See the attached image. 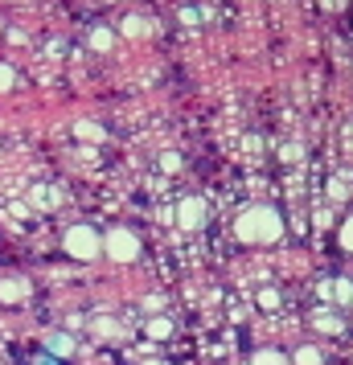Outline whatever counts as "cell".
Masks as SVG:
<instances>
[{
  "instance_id": "1",
  "label": "cell",
  "mask_w": 353,
  "mask_h": 365,
  "mask_svg": "<svg viewBox=\"0 0 353 365\" xmlns=\"http://www.w3.org/2000/svg\"><path fill=\"white\" fill-rule=\"evenodd\" d=\"M235 234L242 238V242H255V247H263V242H280V238H284V214L271 210V205H251V210L238 214Z\"/></svg>"
},
{
  "instance_id": "2",
  "label": "cell",
  "mask_w": 353,
  "mask_h": 365,
  "mask_svg": "<svg viewBox=\"0 0 353 365\" xmlns=\"http://www.w3.org/2000/svg\"><path fill=\"white\" fill-rule=\"evenodd\" d=\"M62 247H66L70 259L91 263V259H99V250H103V234L95 226H70L66 238H62Z\"/></svg>"
},
{
  "instance_id": "3",
  "label": "cell",
  "mask_w": 353,
  "mask_h": 365,
  "mask_svg": "<svg viewBox=\"0 0 353 365\" xmlns=\"http://www.w3.org/2000/svg\"><path fill=\"white\" fill-rule=\"evenodd\" d=\"M103 250L116 263H132V259H140V238L128 226H111V230L103 234Z\"/></svg>"
},
{
  "instance_id": "4",
  "label": "cell",
  "mask_w": 353,
  "mask_h": 365,
  "mask_svg": "<svg viewBox=\"0 0 353 365\" xmlns=\"http://www.w3.org/2000/svg\"><path fill=\"white\" fill-rule=\"evenodd\" d=\"M177 226L181 230H202L205 226V201L202 197H185L177 205Z\"/></svg>"
},
{
  "instance_id": "5",
  "label": "cell",
  "mask_w": 353,
  "mask_h": 365,
  "mask_svg": "<svg viewBox=\"0 0 353 365\" xmlns=\"http://www.w3.org/2000/svg\"><path fill=\"white\" fill-rule=\"evenodd\" d=\"M312 329L324 332V336H333V332L345 329V320H341V312H333V308H317V312H312Z\"/></svg>"
},
{
  "instance_id": "6",
  "label": "cell",
  "mask_w": 353,
  "mask_h": 365,
  "mask_svg": "<svg viewBox=\"0 0 353 365\" xmlns=\"http://www.w3.org/2000/svg\"><path fill=\"white\" fill-rule=\"evenodd\" d=\"M46 353H53V357H70V353H74V341H70L66 332H53V336H46Z\"/></svg>"
},
{
  "instance_id": "7",
  "label": "cell",
  "mask_w": 353,
  "mask_h": 365,
  "mask_svg": "<svg viewBox=\"0 0 353 365\" xmlns=\"http://www.w3.org/2000/svg\"><path fill=\"white\" fill-rule=\"evenodd\" d=\"M148 29H152V25H148L144 17H123V25H119V34H123V37H132V41L148 37Z\"/></svg>"
},
{
  "instance_id": "8",
  "label": "cell",
  "mask_w": 353,
  "mask_h": 365,
  "mask_svg": "<svg viewBox=\"0 0 353 365\" xmlns=\"http://www.w3.org/2000/svg\"><path fill=\"white\" fill-rule=\"evenodd\" d=\"M292 365H324V353L317 345H300L292 353Z\"/></svg>"
},
{
  "instance_id": "9",
  "label": "cell",
  "mask_w": 353,
  "mask_h": 365,
  "mask_svg": "<svg viewBox=\"0 0 353 365\" xmlns=\"http://www.w3.org/2000/svg\"><path fill=\"white\" fill-rule=\"evenodd\" d=\"M29 201H34L37 210H53V205H58L62 197H58V189H50V185H37L34 197H29Z\"/></svg>"
},
{
  "instance_id": "10",
  "label": "cell",
  "mask_w": 353,
  "mask_h": 365,
  "mask_svg": "<svg viewBox=\"0 0 353 365\" xmlns=\"http://www.w3.org/2000/svg\"><path fill=\"white\" fill-rule=\"evenodd\" d=\"M251 365H287V353L284 349H255Z\"/></svg>"
},
{
  "instance_id": "11",
  "label": "cell",
  "mask_w": 353,
  "mask_h": 365,
  "mask_svg": "<svg viewBox=\"0 0 353 365\" xmlns=\"http://www.w3.org/2000/svg\"><path fill=\"white\" fill-rule=\"evenodd\" d=\"M0 299H4V304H21V299H25V283L21 279H4L0 283Z\"/></svg>"
},
{
  "instance_id": "12",
  "label": "cell",
  "mask_w": 353,
  "mask_h": 365,
  "mask_svg": "<svg viewBox=\"0 0 353 365\" xmlns=\"http://www.w3.org/2000/svg\"><path fill=\"white\" fill-rule=\"evenodd\" d=\"M144 332H148L152 341H165L168 332H173V320H165V316H152L148 324H144Z\"/></svg>"
},
{
  "instance_id": "13",
  "label": "cell",
  "mask_w": 353,
  "mask_h": 365,
  "mask_svg": "<svg viewBox=\"0 0 353 365\" xmlns=\"http://www.w3.org/2000/svg\"><path fill=\"white\" fill-rule=\"evenodd\" d=\"M111 46H116L111 29H91V50H111Z\"/></svg>"
},
{
  "instance_id": "14",
  "label": "cell",
  "mask_w": 353,
  "mask_h": 365,
  "mask_svg": "<svg viewBox=\"0 0 353 365\" xmlns=\"http://www.w3.org/2000/svg\"><path fill=\"white\" fill-rule=\"evenodd\" d=\"M74 135H78V140H86V144H99L103 128H99V123H78V128H74Z\"/></svg>"
},
{
  "instance_id": "15",
  "label": "cell",
  "mask_w": 353,
  "mask_h": 365,
  "mask_svg": "<svg viewBox=\"0 0 353 365\" xmlns=\"http://www.w3.org/2000/svg\"><path fill=\"white\" fill-rule=\"evenodd\" d=\"M259 308H263V312H271V308H280V292H275V287H259Z\"/></svg>"
},
{
  "instance_id": "16",
  "label": "cell",
  "mask_w": 353,
  "mask_h": 365,
  "mask_svg": "<svg viewBox=\"0 0 353 365\" xmlns=\"http://www.w3.org/2000/svg\"><path fill=\"white\" fill-rule=\"evenodd\" d=\"M337 242H341V250H353V217H345V222H341V230H337Z\"/></svg>"
},
{
  "instance_id": "17",
  "label": "cell",
  "mask_w": 353,
  "mask_h": 365,
  "mask_svg": "<svg viewBox=\"0 0 353 365\" xmlns=\"http://www.w3.org/2000/svg\"><path fill=\"white\" fill-rule=\"evenodd\" d=\"M333 299H337V304H349V299H353V283L349 279H337L333 283Z\"/></svg>"
},
{
  "instance_id": "18",
  "label": "cell",
  "mask_w": 353,
  "mask_h": 365,
  "mask_svg": "<svg viewBox=\"0 0 353 365\" xmlns=\"http://www.w3.org/2000/svg\"><path fill=\"white\" fill-rule=\"evenodd\" d=\"M13 86H17V74H13V66L0 62V91H13Z\"/></svg>"
},
{
  "instance_id": "19",
  "label": "cell",
  "mask_w": 353,
  "mask_h": 365,
  "mask_svg": "<svg viewBox=\"0 0 353 365\" xmlns=\"http://www.w3.org/2000/svg\"><path fill=\"white\" fill-rule=\"evenodd\" d=\"M160 168H165V173H177V168H181V160L168 152V156H160Z\"/></svg>"
},
{
  "instance_id": "20",
  "label": "cell",
  "mask_w": 353,
  "mask_h": 365,
  "mask_svg": "<svg viewBox=\"0 0 353 365\" xmlns=\"http://www.w3.org/2000/svg\"><path fill=\"white\" fill-rule=\"evenodd\" d=\"M181 25H198V9H181Z\"/></svg>"
},
{
  "instance_id": "21",
  "label": "cell",
  "mask_w": 353,
  "mask_h": 365,
  "mask_svg": "<svg viewBox=\"0 0 353 365\" xmlns=\"http://www.w3.org/2000/svg\"><path fill=\"white\" fill-rule=\"evenodd\" d=\"M320 4H324V9H341V4H345V0H320Z\"/></svg>"
}]
</instances>
